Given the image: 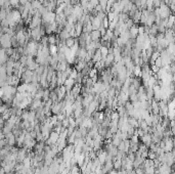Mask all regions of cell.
I'll use <instances>...</instances> for the list:
<instances>
[{"label": "cell", "instance_id": "obj_1", "mask_svg": "<svg viewBox=\"0 0 175 174\" xmlns=\"http://www.w3.org/2000/svg\"><path fill=\"white\" fill-rule=\"evenodd\" d=\"M159 9H160V18H161V20H165V18H168L171 14H172V11L170 10L169 6H168L167 4H165L164 2L161 3Z\"/></svg>", "mask_w": 175, "mask_h": 174}, {"label": "cell", "instance_id": "obj_2", "mask_svg": "<svg viewBox=\"0 0 175 174\" xmlns=\"http://www.w3.org/2000/svg\"><path fill=\"white\" fill-rule=\"evenodd\" d=\"M40 26H41V15L39 14L38 11H37V13L32 16V20H31V22L29 23L27 28L32 30V29L38 28V27H40Z\"/></svg>", "mask_w": 175, "mask_h": 174}, {"label": "cell", "instance_id": "obj_3", "mask_svg": "<svg viewBox=\"0 0 175 174\" xmlns=\"http://www.w3.org/2000/svg\"><path fill=\"white\" fill-rule=\"evenodd\" d=\"M10 38H11V36L8 35V34H2L0 36V47H2L4 49L11 47Z\"/></svg>", "mask_w": 175, "mask_h": 174}, {"label": "cell", "instance_id": "obj_4", "mask_svg": "<svg viewBox=\"0 0 175 174\" xmlns=\"http://www.w3.org/2000/svg\"><path fill=\"white\" fill-rule=\"evenodd\" d=\"M30 35H31V39H32V40L40 41L41 37H42V35H41V31H40V27L30 30Z\"/></svg>", "mask_w": 175, "mask_h": 174}, {"label": "cell", "instance_id": "obj_5", "mask_svg": "<svg viewBox=\"0 0 175 174\" xmlns=\"http://www.w3.org/2000/svg\"><path fill=\"white\" fill-rule=\"evenodd\" d=\"M72 15H74L76 20H78L79 18H81L82 15H83V8L81 7V5H76V6H74V9H73V13H72Z\"/></svg>", "mask_w": 175, "mask_h": 174}, {"label": "cell", "instance_id": "obj_6", "mask_svg": "<svg viewBox=\"0 0 175 174\" xmlns=\"http://www.w3.org/2000/svg\"><path fill=\"white\" fill-rule=\"evenodd\" d=\"M4 138H5V141H6V144H8L10 146H15V136L13 134V132L5 134Z\"/></svg>", "mask_w": 175, "mask_h": 174}, {"label": "cell", "instance_id": "obj_7", "mask_svg": "<svg viewBox=\"0 0 175 174\" xmlns=\"http://www.w3.org/2000/svg\"><path fill=\"white\" fill-rule=\"evenodd\" d=\"M89 37H90L91 41L97 42V41H100V39H102V34L98 30H93L89 33Z\"/></svg>", "mask_w": 175, "mask_h": 174}, {"label": "cell", "instance_id": "obj_8", "mask_svg": "<svg viewBox=\"0 0 175 174\" xmlns=\"http://www.w3.org/2000/svg\"><path fill=\"white\" fill-rule=\"evenodd\" d=\"M75 85V80L71 79V78H67L66 81L63 82V86L66 88L67 92H70V90L72 89V87Z\"/></svg>", "mask_w": 175, "mask_h": 174}, {"label": "cell", "instance_id": "obj_9", "mask_svg": "<svg viewBox=\"0 0 175 174\" xmlns=\"http://www.w3.org/2000/svg\"><path fill=\"white\" fill-rule=\"evenodd\" d=\"M140 140H141V142L143 143L145 146L149 148V146H150L151 142H152V135H151L150 133H145V135L140 138Z\"/></svg>", "mask_w": 175, "mask_h": 174}, {"label": "cell", "instance_id": "obj_10", "mask_svg": "<svg viewBox=\"0 0 175 174\" xmlns=\"http://www.w3.org/2000/svg\"><path fill=\"white\" fill-rule=\"evenodd\" d=\"M70 92H71V94H73L75 97H76L77 95H80V93H81V84H76V83H75V85L72 87V89L70 90Z\"/></svg>", "mask_w": 175, "mask_h": 174}, {"label": "cell", "instance_id": "obj_11", "mask_svg": "<svg viewBox=\"0 0 175 174\" xmlns=\"http://www.w3.org/2000/svg\"><path fill=\"white\" fill-rule=\"evenodd\" d=\"M128 32H129L130 39H135L136 38V36L138 35V29H137V26L133 25L131 28L128 30Z\"/></svg>", "mask_w": 175, "mask_h": 174}, {"label": "cell", "instance_id": "obj_12", "mask_svg": "<svg viewBox=\"0 0 175 174\" xmlns=\"http://www.w3.org/2000/svg\"><path fill=\"white\" fill-rule=\"evenodd\" d=\"M73 9H74L73 5L67 4L66 6H65V8H63V14H65V16L68 18L69 15H71L72 13H73Z\"/></svg>", "mask_w": 175, "mask_h": 174}, {"label": "cell", "instance_id": "obj_13", "mask_svg": "<svg viewBox=\"0 0 175 174\" xmlns=\"http://www.w3.org/2000/svg\"><path fill=\"white\" fill-rule=\"evenodd\" d=\"M69 37H71V36H70V33H69L68 31L65 30V29H63V30L58 33V38H59L61 41H65L66 39H68Z\"/></svg>", "mask_w": 175, "mask_h": 174}, {"label": "cell", "instance_id": "obj_14", "mask_svg": "<svg viewBox=\"0 0 175 174\" xmlns=\"http://www.w3.org/2000/svg\"><path fill=\"white\" fill-rule=\"evenodd\" d=\"M77 41H78V39H77V38H74V37H69L68 39H66V40H65V44H66L67 47L71 48L72 46L76 43Z\"/></svg>", "mask_w": 175, "mask_h": 174}, {"label": "cell", "instance_id": "obj_15", "mask_svg": "<svg viewBox=\"0 0 175 174\" xmlns=\"http://www.w3.org/2000/svg\"><path fill=\"white\" fill-rule=\"evenodd\" d=\"M102 59V53H100V51H99V49H96L95 50V52L93 53V56H92V63L93 64H95V63H97V61H99Z\"/></svg>", "mask_w": 175, "mask_h": 174}, {"label": "cell", "instance_id": "obj_16", "mask_svg": "<svg viewBox=\"0 0 175 174\" xmlns=\"http://www.w3.org/2000/svg\"><path fill=\"white\" fill-rule=\"evenodd\" d=\"M10 43H11V47H13V48H18V46H20L18 38L15 37V35L11 36V38H10Z\"/></svg>", "mask_w": 175, "mask_h": 174}, {"label": "cell", "instance_id": "obj_17", "mask_svg": "<svg viewBox=\"0 0 175 174\" xmlns=\"http://www.w3.org/2000/svg\"><path fill=\"white\" fill-rule=\"evenodd\" d=\"M28 91V84H20L17 87V92H27Z\"/></svg>", "mask_w": 175, "mask_h": 174}, {"label": "cell", "instance_id": "obj_18", "mask_svg": "<svg viewBox=\"0 0 175 174\" xmlns=\"http://www.w3.org/2000/svg\"><path fill=\"white\" fill-rule=\"evenodd\" d=\"M141 75V67L140 66H135L133 69V76L134 77H140Z\"/></svg>", "mask_w": 175, "mask_h": 174}, {"label": "cell", "instance_id": "obj_19", "mask_svg": "<svg viewBox=\"0 0 175 174\" xmlns=\"http://www.w3.org/2000/svg\"><path fill=\"white\" fill-rule=\"evenodd\" d=\"M49 100L52 102H57V94H56V92L54 91V90H51V91L49 92Z\"/></svg>", "mask_w": 175, "mask_h": 174}, {"label": "cell", "instance_id": "obj_20", "mask_svg": "<svg viewBox=\"0 0 175 174\" xmlns=\"http://www.w3.org/2000/svg\"><path fill=\"white\" fill-rule=\"evenodd\" d=\"M31 4H32V8H33V9H35V10H38L39 8L42 6L41 2H39L38 0H35V1H33V2L31 3Z\"/></svg>", "mask_w": 175, "mask_h": 174}, {"label": "cell", "instance_id": "obj_21", "mask_svg": "<svg viewBox=\"0 0 175 174\" xmlns=\"http://www.w3.org/2000/svg\"><path fill=\"white\" fill-rule=\"evenodd\" d=\"M9 3H10V7H11V9H13V8H18V6L20 5V0H9Z\"/></svg>", "mask_w": 175, "mask_h": 174}, {"label": "cell", "instance_id": "obj_22", "mask_svg": "<svg viewBox=\"0 0 175 174\" xmlns=\"http://www.w3.org/2000/svg\"><path fill=\"white\" fill-rule=\"evenodd\" d=\"M82 79H83V76H82V74L80 73V72H78L76 79H75V83H76V84H81V83H82Z\"/></svg>", "mask_w": 175, "mask_h": 174}, {"label": "cell", "instance_id": "obj_23", "mask_svg": "<svg viewBox=\"0 0 175 174\" xmlns=\"http://www.w3.org/2000/svg\"><path fill=\"white\" fill-rule=\"evenodd\" d=\"M48 49H49L50 54H53L57 52V46L56 45H48Z\"/></svg>", "mask_w": 175, "mask_h": 174}, {"label": "cell", "instance_id": "obj_24", "mask_svg": "<svg viewBox=\"0 0 175 174\" xmlns=\"http://www.w3.org/2000/svg\"><path fill=\"white\" fill-rule=\"evenodd\" d=\"M157 158V155H156V153H154V152L150 151L149 150V153H147V159H150V160H154V159Z\"/></svg>", "mask_w": 175, "mask_h": 174}, {"label": "cell", "instance_id": "obj_25", "mask_svg": "<svg viewBox=\"0 0 175 174\" xmlns=\"http://www.w3.org/2000/svg\"><path fill=\"white\" fill-rule=\"evenodd\" d=\"M77 74H78V72H77V70H75L73 68V70H72L71 72V74L69 75V78H71V79H76V77H77Z\"/></svg>", "mask_w": 175, "mask_h": 174}, {"label": "cell", "instance_id": "obj_26", "mask_svg": "<svg viewBox=\"0 0 175 174\" xmlns=\"http://www.w3.org/2000/svg\"><path fill=\"white\" fill-rule=\"evenodd\" d=\"M115 14H116V13H113V11H110V13H107V18L109 20V22H113V20H114V18H115Z\"/></svg>", "mask_w": 175, "mask_h": 174}, {"label": "cell", "instance_id": "obj_27", "mask_svg": "<svg viewBox=\"0 0 175 174\" xmlns=\"http://www.w3.org/2000/svg\"><path fill=\"white\" fill-rule=\"evenodd\" d=\"M124 24H125V25H126V27H127V28H128V29H130V28H131V27H132V26L134 25V23H133V20H132L131 18H128V20H127Z\"/></svg>", "mask_w": 175, "mask_h": 174}, {"label": "cell", "instance_id": "obj_28", "mask_svg": "<svg viewBox=\"0 0 175 174\" xmlns=\"http://www.w3.org/2000/svg\"><path fill=\"white\" fill-rule=\"evenodd\" d=\"M161 3H162L161 0H153V6H154V8L160 7Z\"/></svg>", "mask_w": 175, "mask_h": 174}, {"label": "cell", "instance_id": "obj_29", "mask_svg": "<svg viewBox=\"0 0 175 174\" xmlns=\"http://www.w3.org/2000/svg\"><path fill=\"white\" fill-rule=\"evenodd\" d=\"M89 3H90V4H91L92 6H93V8H94L96 5L99 4V1L98 0H89Z\"/></svg>", "mask_w": 175, "mask_h": 174}, {"label": "cell", "instance_id": "obj_30", "mask_svg": "<svg viewBox=\"0 0 175 174\" xmlns=\"http://www.w3.org/2000/svg\"><path fill=\"white\" fill-rule=\"evenodd\" d=\"M70 1V4L73 5V6H76V5L80 4V1L79 0H69Z\"/></svg>", "mask_w": 175, "mask_h": 174}, {"label": "cell", "instance_id": "obj_31", "mask_svg": "<svg viewBox=\"0 0 175 174\" xmlns=\"http://www.w3.org/2000/svg\"><path fill=\"white\" fill-rule=\"evenodd\" d=\"M27 2H28V0H20V5H25Z\"/></svg>", "mask_w": 175, "mask_h": 174}, {"label": "cell", "instance_id": "obj_32", "mask_svg": "<svg viewBox=\"0 0 175 174\" xmlns=\"http://www.w3.org/2000/svg\"><path fill=\"white\" fill-rule=\"evenodd\" d=\"M115 1H119V0H115Z\"/></svg>", "mask_w": 175, "mask_h": 174}]
</instances>
